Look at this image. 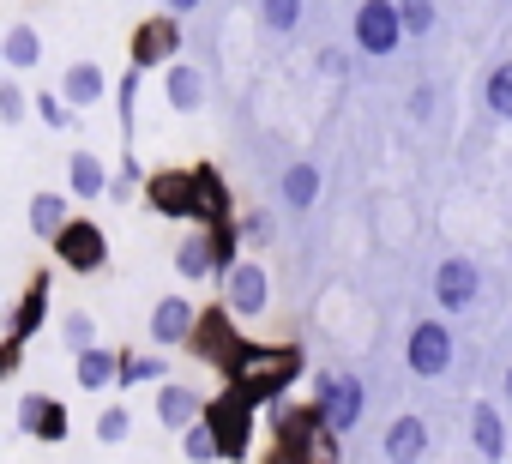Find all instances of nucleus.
Masks as SVG:
<instances>
[{
    "label": "nucleus",
    "mask_w": 512,
    "mask_h": 464,
    "mask_svg": "<svg viewBox=\"0 0 512 464\" xmlns=\"http://www.w3.org/2000/svg\"><path fill=\"white\" fill-rule=\"evenodd\" d=\"M127 434H133V410H127V404H103V410H97V440H103V446H121Z\"/></svg>",
    "instance_id": "obj_34"
},
{
    "label": "nucleus",
    "mask_w": 512,
    "mask_h": 464,
    "mask_svg": "<svg viewBox=\"0 0 512 464\" xmlns=\"http://www.w3.org/2000/svg\"><path fill=\"white\" fill-rule=\"evenodd\" d=\"M302 13H308V0H260V25L272 37H290L302 25Z\"/></svg>",
    "instance_id": "obj_31"
},
{
    "label": "nucleus",
    "mask_w": 512,
    "mask_h": 464,
    "mask_svg": "<svg viewBox=\"0 0 512 464\" xmlns=\"http://www.w3.org/2000/svg\"><path fill=\"white\" fill-rule=\"evenodd\" d=\"M49 296H55V272H37L31 284H25V296L7 308V338H37L43 332V320H49Z\"/></svg>",
    "instance_id": "obj_13"
},
{
    "label": "nucleus",
    "mask_w": 512,
    "mask_h": 464,
    "mask_svg": "<svg viewBox=\"0 0 512 464\" xmlns=\"http://www.w3.org/2000/svg\"><path fill=\"white\" fill-rule=\"evenodd\" d=\"M139 199L169 217V223H199V187H193V169H151L139 181Z\"/></svg>",
    "instance_id": "obj_5"
},
{
    "label": "nucleus",
    "mask_w": 512,
    "mask_h": 464,
    "mask_svg": "<svg viewBox=\"0 0 512 464\" xmlns=\"http://www.w3.org/2000/svg\"><path fill=\"white\" fill-rule=\"evenodd\" d=\"M151 404H157V422L181 434V428H187V422L199 416L205 392H193V386H181V380H157V398H151Z\"/></svg>",
    "instance_id": "obj_16"
},
{
    "label": "nucleus",
    "mask_w": 512,
    "mask_h": 464,
    "mask_svg": "<svg viewBox=\"0 0 512 464\" xmlns=\"http://www.w3.org/2000/svg\"><path fill=\"white\" fill-rule=\"evenodd\" d=\"M0 308H7V296H0Z\"/></svg>",
    "instance_id": "obj_45"
},
{
    "label": "nucleus",
    "mask_w": 512,
    "mask_h": 464,
    "mask_svg": "<svg viewBox=\"0 0 512 464\" xmlns=\"http://www.w3.org/2000/svg\"><path fill=\"white\" fill-rule=\"evenodd\" d=\"M175 55H181V19H175V13H151V19L133 25V37H127V67L163 73Z\"/></svg>",
    "instance_id": "obj_4"
},
{
    "label": "nucleus",
    "mask_w": 512,
    "mask_h": 464,
    "mask_svg": "<svg viewBox=\"0 0 512 464\" xmlns=\"http://www.w3.org/2000/svg\"><path fill=\"white\" fill-rule=\"evenodd\" d=\"M380 452H386V464H416V458L428 452V422H422V416H398V422L386 428Z\"/></svg>",
    "instance_id": "obj_20"
},
{
    "label": "nucleus",
    "mask_w": 512,
    "mask_h": 464,
    "mask_svg": "<svg viewBox=\"0 0 512 464\" xmlns=\"http://www.w3.org/2000/svg\"><path fill=\"white\" fill-rule=\"evenodd\" d=\"M25 368V338H0V380H19Z\"/></svg>",
    "instance_id": "obj_39"
},
{
    "label": "nucleus",
    "mask_w": 512,
    "mask_h": 464,
    "mask_svg": "<svg viewBox=\"0 0 512 464\" xmlns=\"http://www.w3.org/2000/svg\"><path fill=\"white\" fill-rule=\"evenodd\" d=\"M61 97H67L73 109H91V103L109 97V73H103L97 61H73V67L61 73Z\"/></svg>",
    "instance_id": "obj_17"
},
{
    "label": "nucleus",
    "mask_w": 512,
    "mask_h": 464,
    "mask_svg": "<svg viewBox=\"0 0 512 464\" xmlns=\"http://www.w3.org/2000/svg\"><path fill=\"white\" fill-rule=\"evenodd\" d=\"M193 187H199V223L235 217V199H229V181L217 175V163H193Z\"/></svg>",
    "instance_id": "obj_18"
},
{
    "label": "nucleus",
    "mask_w": 512,
    "mask_h": 464,
    "mask_svg": "<svg viewBox=\"0 0 512 464\" xmlns=\"http://www.w3.org/2000/svg\"><path fill=\"white\" fill-rule=\"evenodd\" d=\"M392 7H398V25H404V37H410V43L434 37V25H440V13H434V0H392Z\"/></svg>",
    "instance_id": "obj_29"
},
{
    "label": "nucleus",
    "mask_w": 512,
    "mask_h": 464,
    "mask_svg": "<svg viewBox=\"0 0 512 464\" xmlns=\"http://www.w3.org/2000/svg\"><path fill=\"white\" fill-rule=\"evenodd\" d=\"M115 181H127V187H139V181H145V175H139V157H133V151H121V175H115Z\"/></svg>",
    "instance_id": "obj_42"
},
{
    "label": "nucleus",
    "mask_w": 512,
    "mask_h": 464,
    "mask_svg": "<svg viewBox=\"0 0 512 464\" xmlns=\"http://www.w3.org/2000/svg\"><path fill=\"white\" fill-rule=\"evenodd\" d=\"M187 326H193V302L187 296H163L151 308V344L175 350V344H187Z\"/></svg>",
    "instance_id": "obj_19"
},
{
    "label": "nucleus",
    "mask_w": 512,
    "mask_h": 464,
    "mask_svg": "<svg viewBox=\"0 0 512 464\" xmlns=\"http://www.w3.org/2000/svg\"><path fill=\"white\" fill-rule=\"evenodd\" d=\"M0 67H7V73H37L43 67V37L31 31V25H7V31H0Z\"/></svg>",
    "instance_id": "obj_14"
},
{
    "label": "nucleus",
    "mask_w": 512,
    "mask_h": 464,
    "mask_svg": "<svg viewBox=\"0 0 512 464\" xmlns=\"http://www.w3.org/2000/svg\"><path fill=\"white\" fill-rule=\"evenodd\" d=\"M19 434L37 440V446H61L73 434V410L61 398H49V392H25L19 398Z\"/></svg>",
    "instance_id": "obj_11"
},
{
    "label": "nucleus",
    "mask_w": 512,
    "mask_h": 464,
    "mask_svg": "<svg viewBox=\"0 0 512 464\" xmlns=\"http://www.w3.org/2000/svg\"><path fill=\"white\" fill-rule=\"evenodd\" d=\"M49 248H55V266H67L79 278H97L109 266V236H103V223H91V217H67L49 236Z\"/></svg>",
    "instance_id": "obj_3"
},
{
    "label": "nucleus",
    "mask_w": 512,
    "mask_h": 464,
    "mask_svg": "<svg viewBox=\"0 0 512 464\" xmlns=\"http://www.w3.org/2000/svg\"><path fill=\"white\" fill-rule=\"evenodd\" d=\"M470 446H476L488 464H500V458H506V422H500V404H488V398H482V404L470 410Z\"/></svg>",
    "instance_id": "obj_22"
},
{
    "label": "nucleus",
    "mask_w": 512,
    "mask_h": 464,
    "mask_svg": "<svg viewBox=\"0 0 512 464\" xmlns=\"http://www.w3.org/2000/svg\"><path fill=\"white\" fill-rule=\"evenodd\" d=\"M320 73L344 79V73H350V55H344V49H320Z\"/></svg>",
    "instance_id": "obj_40"
},
{
    "label": "nucleus",
    "mask_w": 512,
    "mask_h": 464,
    "mask_svg": "<svg viewBox=\"0 0 512 464\" xmlns=\"http://www.w3.org/2000/svg\"><path fill=\"white\" fill-rule=\"evenodd\" d=\"M103 187H109V169L97 163V151H73L67 157V193L73 199H103Z\"/></svg>",
    "instance_id": "obj_23"
},
{
    "label": "nucleus",
    "mask_w": 512,
    "mask_h": 464,
    "mask_svg": "<svg viewBox=\"0 0 512 464\" xmlns=\"http://www.w3.org/2000/svg\"><path fill=\"white\" fill-rule=\"evenodd\" d=\"M181 452H187L193 464H217V440H211V428H205L199 416H193V422L181 428Z\"/></svg>",
    "instance_id": "obj_36"
},
{
    "label": "nucleus",
    "mask_w": 512,
    "mask_h": 464,
    "mask_svg": "<svg viewBox=\"0 0 512 464\" xmlns=\"http://www.w3.org/2000/svg\"><path fill=\"white\" fill-rule=\"evenodd\" d=\"M31 115H37V121H43V127H55V133H67V127H73V115H79V109H73V103H67V97H61V91H37V97H31Z\"/></svg>",
    "instance_id": "obj_33"
},
{
    "label": "nucleus",
    "mask_w": 512,
    "mask_h": 464,
    "mask_svg": "<svg viewBox=\"0 0 512 464\" xmlns=\"http://www.w3.org/2000/svg\"><path fill=\"white\" fill-rule=\"evenodd\" d=\"M73 380H79V392H109L115 386V350L109 344L73 350Z\"/></svg>",
    "instance_id": "obj_21"
},
{
    "label": "nucleus",
    "mask_w": 512,
    "mask_h": 464,
    "mask_svg": "<svg viewBox=\"0 0 512 464\" xmlns=\"http://www.w3.org/2000/svg\"><path fill=\"white\" fill-rule=\"evenodd\" d=\"M139 85H145V73H139V67H127V73H121V85H115V109H121V133H133V103H139Z\"/></svg>",
    "instance_id": "obj_37"
},
{
    "label": "nucleus",
    "mask_w": 512,
    "mask_h": 464,
    "mask_svg": "<svg viewBox=\"0 0 512 464\" xmlns=\"http://www.w3.org/2000/svg\"><path fill=\"white\" fill-rule=\"evenodd\" d=\"M181 350H193L199 362H211L217 374L229 368V356L241 350V332H235V314L217 302V308H193V326H187V344Z\"/></svg>",
    "instance_id": "obj_6"
},
{
    "label": "nucleus",
    "mask_w": 512,
    "mask_h": 464,
    "mask_svg": "<svg viewBox=\"0 0 512 464\" xmlns=\"http://www.w3.org/2000/svg\"><path fill=\"white\" fill-rule=\"evenodd\" d=\"M193 7H199V0H163V13H175V19H187Z\"/></svg>",
    "instance_id": "obj_43"
},
{
    "label": "nucleus",
    "mask_w": 512,
    "mask_h": 464,
    "mask_svg": "<svg viewBox=\"0 0 512 464\" xmlns=\"http://www.w3.org/2000/svg\"><path fill=\"white\" fill-rule=\"evenodd\" d=\"M175 272L187 278V284H199V278H211V248H205V229H193V236L175 248Z\"/></svg>",
    "instance_id": "obj_28"
},
{
    "label": "nucleus",
    "mask_w": 512,
    "mask_h": 464,
    "mask_svg": "<svg viewBox=\"0 0 512 464\" xmlns=\"http://www.w3.org/2000/svg\"><path fill=\"white\" fill-rule=\"evenodd\" d=\"M217 284H223V308H229L235 320L266 314V302H272V278H266V266H260V260H235Z\"/></svg>",
    "instance_id": "obj_10"
},
{
    "label": "nucleus",
    "mask_w": 512,
    "mask_h": 464,
    "mask_svg": "<svg viewBox=\"0 0 512 464\" xmlns=\"http://www.w3.org/2000/svg\"><path fill=\"white\" fill-rule=\"evenodd\" d=\"M314 199H320V163H290L284 169V205L290 211H314Z\"/></svg>",
    "instance_id": "obj_25"
},
{
    "label": "nucleus",
    "mask_w": 512,
    "mask_h": 464,
    "mask_svg": "<svg viewBox=\"0 0 512 464\" xmlns=\"http://www.w3.org/2000/svg\"><path fill=\"white\" fill-rule=\"evenodd\" d=\"M205 248H211V278H223V272L241 260V229H235V217L205 223Z\"/></svg>",
    "instance_id": "obj_24"
},
{
    "label": "nucleus",
    "mask_w": 512,
    "mask_h": 464,
    "mask_svg": "<svg viewBox=\"0 0 512 464\" xmlns=\"http://www.w3.org/2000/svg\"><path fill=\"white\" fill-rule=\"evenodd\" d=\"M157 380H169L163 356H133V350H115V386H121V392H127V386H157Z\"/></svg>",
    "instance_id": "obj_26"
},
{
    "label": "nucleus",
    "mask_w": 512,
    "mask_h": 464,
    "mask_svg": "<svg viewBox=\"0 0 512 464\" xmlns=\"http://www.w3.org/2000/svg\"><path fill=\"white\" fill-rule=\"evenodd\" d=\"M482 103H488L500 121H512V55L494 61V73H488V85H482Z\"/></svg>",
    "instance_id": "obj_30"
},
{
    "label": "nucleus",
    "mask_w": 512,
    "mask_h": 464,
    "mask_svg": "<svg viewBox=\"0 0 512 464\" xmlns=\"http://www.w3.org/2000/svg\"><path fill=\"white\" fill-rule=\"evenodd\" d=\"M362 404H368V392H362L356 374H320L314 380V410H320V422L332 434H350L362 422Z\"/></svg>",
    "instance_id": "obj_9"
},
{
    "label": "nucleus",
    "mask_w": 512,
    "mask_h": 464,
    "mask_svg": "<svg viewBox=\"0 0 512 464\" xmlns=\"http://www.w3.org/2000/svg\"><path fill=\"white\" fill-rule=\"evenodd\" d=\"M163 97H169V109H181V115L205 109V73H199L193 61H169V67H163Z\"/></svg>",
    "instance_id": "obj_15"
},
{
    "label": "nucleus",
    "mask_w": 512,
    "mask_h": 464,
    "mask_svg": "<svg viewBox=\"0 0 512 464\" xmlns=\"http://www.w3.org/2000/svg\"><path fill=\"white\" fill-rule=\"evenodd\" d=\"M25 115H31L25 79H19V73H7V79H0V127H25Z\"/></svg>",
    "instance_id": "obj_32"
},
{
    "label": "nucleus",
    "mask_w": 512,
    "mask_h": 464,
    "mask_svg": "<svg viewBox=\"0 0 512 464\" xmlns=\"http://www.w3.org/2000/svg\"><path fill=\"white\" fill-rule=\"evenodd\" d=\"M199 422L211 428V440H217V458H223V464H241V458L253 452V404H247L235 386L211 392V398L199 404Z\"/></svg>",
    "instance_id": "obj_2"
},
{
    "label": "nucleus",
    "mask_w": 512,
    "mask_h": 464,
    "mask_svg": "<svg viewBox=\"0 0 512 464\" xmlns=\"http://www.w3.org/2000/svg\"><path fill=\"white\" fill-rule=\"evenodd\" d=\"M302 368H308L302 344H253V338H241V350L229 356L223 380H229L253 410H260V404H278V398L302 380Z\"/></svg>",
    "instance_id": "obj_1"
},
{
    "label": "nucleus",
    "mask_w": 512,
    "mask_h": 464,
    "mask_svg": "<svg viewBox=\"0 0 512 464\" xmlns=\"http://www.w3.org/2000/svg\"><path fill=\"white\" fill-rule=\"evenodd\" d=\"M235 229H241V248H266V242H272V217H266V211L235 217Z\"/></svg>",
    "instance_id": "obj_38"
},
{
    "label": "nucleus",
    "mask_w": 512,
    "mask_h": 464,
    "mask_svg": "<svg viewBox=\"0 0 512 464\" xmlns=\"http://www.w3.org/2000/svg\"><path fill=\"white\" fill-rule=\"evenodd\" d=\"M410 115H416V121H428V115H434V91H428V85L410 97Z\"/></svg>",
    "instance_id": "obj_41"
},
{
    "label": "nucleus",
    "mask_w": 512,
    "mask_h": 464,
    "mask_svg": "<svg viewBox=\"0 0 512 464\" xmlns=\"http://www.w3.org/2000/svg\"><path fill=\"white\" fill-rule=\"evenodd\" d=\"M73 217V193H31V236H55V229Z\"/></svg>",
    "instance_id": "obj_27"
},
{
    "label": "nucleus",
    "mask_w": 512,
    "mask_h": 464,
    "mask_svg": "<svg viewBox=\"0 0 512 464\" xmlns=\"http://www.w3.org/2000/svg\"><path fill=\"white\" fill-rule=\"evenodd\" d=\"M500 398H506V404H512V368H506V374H500Z\"/></svg>",
    "instance_id": "obj_44"
},
{
    "label": "nucleus",
    "mask_w": 512,
    "mask_h": 464,
    "mask_svg": "<svg viewBox=\"0 0 512 464\" xmlns=\"http://www.w3.org/2000/svg\"><path fill=\"white\" fill-rule=\"evenodd\" d=\"M476 296H482V272H476V260L452 254V260L434 266V302H440L446 314H464Z\"/></svg>",
    "instance_id": "obj_12"
},
{
    "label": "nucleus",
    "mask_w": 512,
    "mask_h": 464,
    "mask_svg": "<svg viewBox=\"0 0 512 464\" xmlns=\"http://www.w3.org/2000/svg\"><path fill=\"white\" fill-rule=\"evenodd\" d=\"M350 37H356V49H362V55H374V61H392V55L404 49L398 7H392V0H362V7H356V19H350Z\"/></svg>",
    "instance_id": "obj_7"
},
{
    "label": "nucleus",
    "mask_w": 512,
    "mask_h": 464,
    "mask_svg": "<svg viewBox=\"0 0 512 464\" xmlns=\"http://www.w3.org/2000/svg\"><path fill=\"white\" fill-rule=\"evenodd\" d=\"M61 338H67V350L97 344V320H91V308H67V314H61Z\"/></svg>",
    "instance_id": "obj_35"
},
{
    "label": "nucleus",
    "mask_w": 512,
    "mask_h": 464,
    "mask_svg": "<svg viewBox=\"0 0 512 464\" xmlns=\"http://www.w3.org/2000/svg\"><path fill=\"white\" fill-rule=\"evenodd\" d=\"M452 326L446 320H416L410 326V344H404V362L416 380H446L452 374Z\"/></svg>",
    "instance_id": "obj_8"
}]
</instances>
